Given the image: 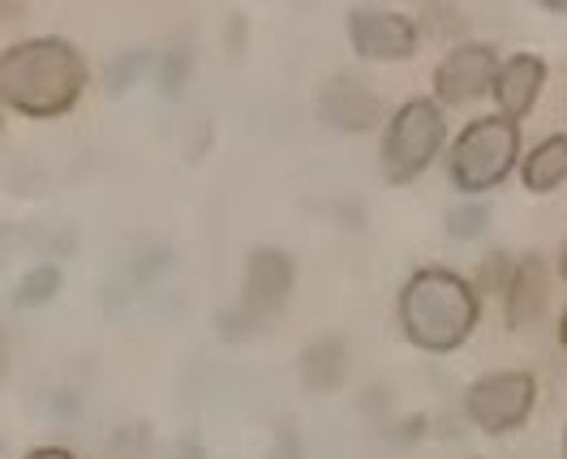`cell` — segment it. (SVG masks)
Segmentation results:
<instances>
[{"instance_id":"6da1fadb","label":"cell","mask_w":567,"mask_h":459,"mask_svg":"<svg viewBox=\"0 0 567 459\" xmlns=\"http://www.w3.org/2000/svg\"><path fill=\"white\" fill-rule=\"evenodd\" d=\"M86 91V61L70 39H27L0 52V100L9 112L52 121Z\"/></svg>"},{"instance_id":"44dd1931","label":"cell","mask_w":567,"mask_h":459,"mask_svg":"<svg viewBox=\"0 0 567 459\" xmlns=\"http://www.w3.org/2000/svg\"><path fill=\"white\" fill-rule=\"evenodd\" d=\"M559 271H564V280H567V241H564V249H559Z\"/></svg>"},{"instance_id":"8992f818","label":"cell","mask_w":567,"mask_h":459,"mask_svg":"<svg viewBox=\"0 0 567 459\" xmlns=\"http://www.w3.org/2000/svg\"><path fill=\"white\" fill-rule=\"evenodd\" d=\"M292 288H297V262H292V253H284L276 246L249 249L237 322H246V326L271 322L288 305Z\"/></svg>"},{"instance_id":"d6986e66","label":"cell","mask_w":567,"mask_h":459,"mask_svg":"<svg viewBox=\"0 0 567 459\" xmlns=\"http://www.w3.org/2000/svg\"><path fill=\"white\" fill-rule=\"evenodd\" d=\"M27 459H73V451H65V447H35Z\"/></svg>"},{"instance_id":"8fae6325","label":"cell","mask_w":567,"mask_h":459,"mask_svg":"<svg viewBox=\"0 0 567 459\" xmlns=\"http://www.w3.org/2000/svg\"><path fill=\"white\" fill-rule=\"evenodd\" d=\"M542 86H546V61H542V56L520 52V56L503 61V65H498V77H495L498 112H503L507 121H520V116L537 104Z\"/></svg>"},{"instance_id":"603a6c76","label":"cell","mask_w":567,"mask_h":459,"mask_svg":"<svg viewBox=\"0 0 567 459\" xmlns=\"http://www.w3.org/2000/svg\"><path fill=\"white\" fill-rule=\"evenodd\" d=\"M564 459H567V429H564Z\"/></svg>"},{"instance_id":"7402d4cb","label":"cell","mask_w":567,"mask_h":459,"mask_svg":"<svg viewBox=\"0 0 567 459\" xmlns=\"http://www.w3.org/2000/svg\"><path fill=\"white\" fill-rule=\"evenodd\" d=\"M559 344L567 348V314H564V322H559Z\"/></svg>"},{"instance_id":"2e32d148","label":"cell","mask_w":567,"mask_h":459,"mask_svg":"<svg viewBox=\"0 0 567 459\" xmlns=\"http://www.w3.org/2000/svg\"><path fill=\"white\" fill-rule=\"evenodd\" d=\"M189 77H194V52L189 48H168L159 56V65H155V82H159L164 100H181L185 86H189Z\"/></svg>"},{"instance_id":"5bb4252c","label":"cell","mask_w":567,"mask_h":459,"mask_svg":"<svg viewBox=\"0 0 567 459\" xmlns=\"http://www.w3.org/2000/svg\"><path fill=\"white\" fill-rule=\"evenodd\" d=\"M61 267H52V262H43V267H31L22 280L13 283V310H39V305H48L56 292H61Z\"/></svg>"},{"instance_id":"ffe728a7","label":"cell","mask_w":567,"mask_h":459,"mask_svg":"<svg viewBox=\"0 0 567 459\" xmlns=\"http://www.w3.org/2000/svg\"><path fill=\"white\" fill-rule=\"evenodd\" d=\"M546 9H550V13H567L564 0H546Z\"/></svg>"},{"instance_id":"9a60e30c","label":"cell","mask_w":567,"mask_h":459,"mask_svg":"<svg viewBox=\"0 0 567 459\" xmlns=\"http://www.w3.org/2000/svg\"><path fill=\"white\" fill-rule=\"evenodd\" d=\"M155 65H159V56H155V52H146V48H130V52H121V56H112V61H107L104 91L107 95H125L142 73L155 70Z\"/></svg>"},{"instance_id":"277c9868","label":"cell","mask_w":567,"mask_h":459,"mask_svg":"<svg viewBox=\"0 0 567 459\" xmlns=\"http://www.w3.org/2000/svg\"><path fill=\"white\" fill-rule=\"evenodd\" d=\"M443 138H447V121H443L439 104H430V100L400 104L383 134V177L391 185L417 180L443 150Z\"/></svg>"},{"instance_id":"5b68a950","label":"cell","mask_w":567,"mask_h":459,"mask_svg":"<svg viewBox=\"0 0 567 459\" xmlns=\"http://www.w3.org/2000/svg\"><path fill=\"white\" fill-rule=\"evenodd\" d=\"M533 404H537V383H533V374H520V369L486 374L464 395V413L482 434H507V429L525 425Z\"/></svg>"},{"instance_id":"e0dca14e","label":"cell","mask_w":567,"mask_h":459,"mask_svg":"<svg viewBox=\"0 0 567 459\" xmlns=\"http://www.w3.org/2000/svg\"><path fill=\"white\" fill-rule=\"evenodd\" d=\"M486 228H491V207H482V202H464V207L447 211V237L452 241H477Z\"/></svg>"},{"instance_id":"30bf717a","label":"cell","mask_w":567,"mask_h":459,"mask_svg":"<svg viewBox=\"0 0 567 459\" xmlns=\"http://www.w3.org/2000/svg\"><path fill=\"white\" fill-rule=\"evenodd\" d=\"M503 305H507V326L512 331H525V326L542 322L546 305H550V271L537 253L516 262V275L503 292Z\"/></svg>"},{"instance_id":"4fadbf2b","label":"cell","mask_w":567,"mask_h":459,"mask_svg":"<svg viewBox=\"0 0 567 459\" xmlns=\"http://www.w3.org/2000/svg\"><path fill=\"white\" fill-rule=\"evenodd\" d=\"M567 180V138H546L542 146H533L525 159V189L529 194H555Z\"/></svg>"},{"instance_id":"3957f363","label":"cell","mask_w":567,"mask_h":459,"mask_svg":"<svg viewBox=\"0 0 567 459\" xmlns=\"http://www.w3.org/2000/svg\"><path fill=\"white\" fill-rule=\"evenodd\" d=\"M520 155V129L507 116H482L452 146V185L461 194H486L507 180Z\"/></svg>"},{"instance_id":"9c48e42d","label":"cell","mask_w":567,"mask_h":459,"mask_svg":"<svg viewBox=\"0 0 567 459\" xmlns=\"http://www.w3.org/2000/svg\"><path fill=\"white\" fill-rule=\"evenodd\" d=\"M315 107H319V121L340 129V134H365L383 121V100L379 91H370L361 77L353 73H331L322 77L319 95H315Z\"/></svg>"},{"instance_id":"ac0fdd59","label":"cell","mask_w":567,"mask_h":459,"mask_svg":"<svg viewBox=\"0 0 567 459\" xmlns=\"http://www.w3.org/2000/svg\"><path fill=\"white\" fill-rule=\"evenodd\" d=\"M512 275H516V262H512V258L498 249V253H486V258H482L473 288H477V292H491V296H498V292H507Z\"/></svg>"},{"instance_id":"ba28073f","label":"cell","mask_w":567,"mask_h":459,"mask_svg":"<svg viewBox=\"0 0 567 459\" xmlns=\"http://www.w3.org/2000/svg\"><path fill=\"white\" fill-rule=\"evenodd\" d=\"M498 77V52L491 43H461L452 48L439 70H434V95L439 104L464 107L473 100H482L486 91H495Z\"/></svg>"},{"instance_id":"7a4b0ae2","label":"cell","mask_w":567,"mask_h":459,"mask_svg":"<svg viewBox=\"0 0 567 459\" xmlns=\"http://www.w3.org/2000/svg\"><path fill=\"white\" fill-rule=\"evenodd\" d=\"M400 326L422 353H452L477 326V288L456 271H417L400 292Z\"/></svg>"},{"instance_id":"52a82bcc","label":"cell","mask_w":567,"mask_h":459,"mask_svg":"<svg viewBox=\"0 0 567 459\" xmlns=\"http://www.w3.org/2000/svg\"><path fill=\"white\" fill-rule=\"evenodd\" d=\"M349 43L365 61H409L422 48V31L413 18L383 9V4H353L349 9Z\"/></svg>"},{"instance_id":"7c38bea8","label":"cell","mask_w":567,"mask_h":459,"mask_svg":"<svg viewBox=\"0 0 567 459\" xmlns=\"http://www.w3.org/2000/svg\"><path fill=\"white\" fill-rule=\"evenodd\" d=\"M297 374H301V387L322 395V390H340L344 374H349V348L340 335H327V340H315L301 361H297Z\"/></svg>"}]
</instances>
